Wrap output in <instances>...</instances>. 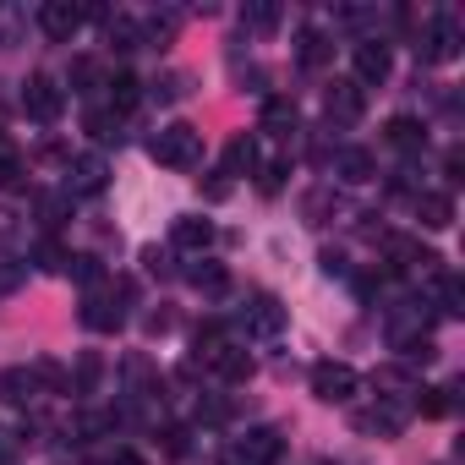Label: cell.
Returning <instances> with one entry per match:
<instances>
[{
  "label": "cell",
  "instance_id": "obj_21",
  "mask_svg": "<svg viewBox=\"0 0 465 465\" xmlns=\"http://www.w3.org/2000/svg\"><path fill=\"white\" fill-rule=\"evenodd\" d=\"M104 39H110V50L132 55V50H143V23L126 17V12H115V17H104Z\"/></svg>",
  "mask_w": 465,
  "mask_h": 465
},
{
  "label": "cell",
  "instance_id": "obj_14",
  "mask_svg": "<svg viewBox=\"0 0 465 465\" xmlns=\"http://www.w3.org/2000/svg\"><path fill=\"white\" fill-rule=\"evenodd\" d=\"M372 389H378L383 400H405V405H411V394H416L421 383H416V372H411L405 361H389V367L372 372Z\"/></svg>",
  "mask_w": 465,
  "mask_h": 465
},
{
  "label": "cell",
  "instance_id": "obj_42",
  "mask_svg": "<svg viewBox=\"0 0 465 465\" xmlns=\"http://www.w3.org/2000/svg\"><path fill=\"white\" fill-rule=\"evenodd\" d=\"M170 323H175V318H170V312H148V334H164V329H170Z\"/></svg>",
  "mask_w": 465,
  "mask_h": 465
},
{
  "label": "cell",
  "instance_id": "obj_30",
  "mask_svg": "<svg viewBox=\"0 0 465 465\" xmlns=\"http://www.w3.org/2000/svg\"><path fill=\"white\" fill-rule=\"evenodd\" d=\"M242 28H252V34H274V28H280V6H274V0H252V6L242 12Z\"/></svg>",
  "mask_w": 465,
  "mask_h": 465
},
{
  "label": "cell",
  "instance_id": "obj_4",
  "mask_svg": "<svg viewBox=\"0 0 465 465\" xmlns=\"http://www.w3.org/2000/svg\"><path fill=\"white\" fill-rule=\"evenodd\" d=\"M351 421H356V432H367V438H400V432H405V421H411V405H405V400H383V394H378V400H372V405H361Z\"/></svg>",
  "mask_w": 465,
  "mask_h": 465
},
{
  "label": "cell",
  "instance_id": "obj_31",
  "mask_svg": "<svg viewBox=\"0 0 465 465\" xmlns=\"http://www.w3.org/2000/svg\"><path fill=\"white\" fill-rule=\"evenodd\" d=\"M99 143H121V115L115 110H88V121H83Z\"/></svg>",
  "mask_w": 465,
  "mask_h": 465
},
{
  "label": "cell",
  "instance_id": "obj_38",
  "mask_svg": "<svg viewBox=\"0 0 465 465\" xmlns=\"http://www.w3.org/2000/svg\"><path fill=\"white\" fill-rule=\"evenodd\" d=\"M181 94H186V77H181V72H170L164 83H153V99H164V104H170V99H181Z\"/></svg>",
  "mask_w": 465,
  "mask_h": 465
},
{
  "label": "cell",
  "instance_id": "obj_32",
  "mask_svg": "<svg viewBox=\"0 0 465 465\" xmlns=\"http://www.w3.org/2000/svg\"><path fill=\"white\" fill-rule=\"evenodd\" d=\"M66 213H72V197H66V192H50V197H39V224H45V230H55Z\"/></svg>",
  "mask_w": 465,
  "mask_h": 465
},
{
  "label": "cell",
  "instance_id": "obj_16",
  "mask_svg": "<svg viewBox=\"0 0 465 465\" xmlns=\"http://www.w3.org/2000/svg\"><path fill=\"white\" fill-rule=\"evenodd\" d=\"M302 126V110H296V99H285V94H269L263 99V132L269 137H291Z\"/></svg>",
  "mask_w": 465,
  "mask_h": 465
},
{
  "label": "cell",
  "instance_id": "obj_29",
  "mask_svg": "<svg viewBox=\"0 0 465 465\" xmlns=\"http://www.w3.org/2000/svg\"><path fill=\"white\" fill-rule=\"evenodd\" d=\"M186 280H192V285H197V291H208V296H219V291H224V280H230V274H224V263H208V258H197V263H192V269H186Z\"/></svg>",
  "mask_w": 465,
  "mask_h": 465
},
{
  "label": "cell",
  "instance_id": "obj_15",
  "mask_svg": "<svg viewBox=\"0 0 465 465\" xmlns=\"http://www.w3.org/2000/svg\"><path fill=\"white\" fill-rule=\"evenodd\" d=\"M170 242H175L181 252H208V247H213V224L197 219V213H181V219L170 224Z\"/></svg>",
  "mask_w": 465,
  "mask_h": 465
},
{
  "label": "cell",
  "instance_id": "obj_20",
  "mask_svg": "<svg viewBox=\"0 0 465 465\" xmlns=\"http://www.w3.org/2000/svg\"><path fill=\"white\" fill-rule=\"evenodd\" d=\"M334 175L340 181H372L378 175V159H372V148H334Z\"/></svg>",
  "mask_w": 465,
  "mask_h": 465
},
{
  "label": "cell",
  "instance_id": "obj_19",
  "mask_svg": "<svg viewBox=\"0 0 465 465\" xmlns=\"http://www.w3.org/2000/svg\"><path fill=\"white\" fill-rule=\"evenodd\" d=\"M383 143L400 148V153H421V148H427V126H421L416 115H394V121L383 126Z\"/></svg>",
  "mask_w": 465,
  "mask_h": 465
},
{
  "label": "cell",
  "instance_id": "obj_25",
  "mask_svg": "<svg viewBox=\"0 0 465 465\" xmlns=\"http://www.w3.org/2000/svg\"><path fill=\"white\" fill-rule=\"evenodd\" d=\"M411 411H421V416H449L454 411V383H438V389H416V405Z\"/></svg>",
  "mask_w": 465,
  "mask_h": 465
},
{
  "label": "cell",
  "instance_id": "obj_43",
  "mask_svg": "<svg viewBox=\"0 0 465 465\" xmlns=\"http://www.w3.org/2000/svg\"><path fill=\"white\" fill-rule=\"evenodd\" d=\"M6 460H12V432L0 427V465H6Z\"/></svg>",
  "mask_w": 465,
  "mask_h": 465
},
{
  "label": "cell",
  "instance_id": "obj_12",
  "mask_svg": "<svg viewBox=\"0 0 465 465\" xmlns=\"http://www.w3.org/2000/svg\"><path fill=\"white\" fill-rule=\"evenodd\" d=\"M83 23H88V12L72 6V0H45V6H39V28H45L50 39H72Z\"/></svg>",
  "mask_w": 465,
  "mask_h": 465
},
{
  "label": "cell",
  "instance_id": "obj_24",
  "mask_svg": "<svg viewBox=\"0 0 465 465\" xmlns=\"http://www.w3.org/2000/svg\"><path fill=\"white\" fill-rule=\"evenodd\" d=\"M258 170V143L252 137H230L224 143V175H252Z\"/></svg>",
  "mask_w": 465,
  "mask_h": 465
},
{
  "label": "cell",
  "instance_id": "obj_11",
  "mask_svg": "<svg viewBox=\"0 0 465 465\" xmlns=\"http://www.w3.org/2000/svg\"><path fill=\"white\" fill-rule=\"evenodd\" d=\"M110 186V164L99 153H77L66 164V197H99Z\"/></svg>",
  "mask_w": 465,
  "mask_h": 465
},
{
  "label": "cell",
  "instance_id": "obj_18",
  "mask_svg": "<svg viewBox=\"0 0 465 465\" xmlns=\"http://www.w3.org/2000/svg\"><path fill=\"white\" fill-rule=\"evenodd\" d=\"M230 345H236V340H230V334H224V329H219V323H203V329H197V334H192V361H197V367H208V372H213V361H219V356H224V351H230Z\"/></svg>",
  "mask_w": 465,
  "mask_h": 465
},
{
  "label": "cell",
  "instance_id": "obj_26",
  "mask_svg": "<svg viewBox=\"0 0 465 465\" xmlns=\"http://www.w3.org/2000/svg\"><path fill=\"white\" fill-rule=\"evenodd\" d=\"M213 372H219L224 383H247V378H252V356H247L242 345H230V351L213 361Z\"/></svg>",
  "mask_w": 465,
  "mask_h": 465
},
{
  "label": "cell",
  "instance_id": "obj_5",
  "mask_svg": "<svg viewBox=\"0 0 465 465\" xmlns=\"http://www.w3.org/2000/svg\"><path fill=\"white\" fill-rule=\"evenodd\" d=\"M356 389H361V378L351 361H312V394L323 405H345V400H356Z\"/></svg>",
  "mask_w": 465,
  "mask_h": 465
},
{
  "label": "cell",
  "instance_id": "obj_33",
  "mask_svg": "<svg viewBox=\"0 0 465 465\" xmlns=\"http://www.w3.org/2000/svg\"><path fill=\"white\" fill-rule=\"evenodd\" d=\"M66 274H72L77 285H88V291H94V285H104V269H99V258H88V252H77V258L66 263Z\"/></svg>",
  "mask_w": 465,
  "mask_h": 465
},
{
  "label": "cell",
  "instance_id": "obj_28",
  "mask_svg": "<svg viewBox=\"0 0 465 465\" xmlns=\"http://www.w3.org/2000/svg\"><path fill=\"white\" fill-rule=\"evenodd\" d=\"M432 285H438V312H443V318H460V312H465V285H460L449 269H443Z\"/></svg>",
  "mask_w": 465,
  "mask_h": 465
},
{
  "label": "cell",
  "instance_id": "obj_22",
  "mask_svg": "<svg viewBox=\"0 0 465 465\" xmlns=\"http://www.w3.org/2000/svg\"><path fill=\"white\" fill-rule=\"evenodd\" d=\"M329 55H334L329 34H318V28H302V39H296V61H302L307 72H323V66H329Z\"/></svg>",
  "mask_w": 465,
  "mask_h": 465
},
{
  "label": "cell",
  "instance_id": "obj_37",
  "mask_svg": "<svg viewBox=\"0 0 465 465\" xmlns=\"http://www.w3.org/2000/svg\"><path fill=\"white\" fill-rule=\"evenodd\" d=\"M66 263H72V252H66V247H55V242H45V247H39V269L66 274Z\"/></svg>",
  "mask_w": 465,
  "mask_h": 465
},
{
  "label": "cell",
  "instance_id": "obj_6",
  "mask_svg": "<svg viewBox=\"0 0 465 465\" xmlns=\"http://www.w3.org/2000/svg\"><path fill=\"white\" fill-rule=\"evenodd\" d=\"M460 45H465V34H460V17L454 12H438L432 23H427V34H421V61H432V66H443V61H454L460 55Z\"/></svg>",
  "mask_w": 465,
  "mask_h": 465
},
{
  "label": "cell",
  "instance_id": "obj_27",
  "mask_svg": "<svg viewBox=\"0 0 465 465\" xmlns=\"http://www.w3.org/2000/svg\"><path fill=\"white\" fill-rule=\"evenodd\" d=\"M104 83H110V77H104V66H99L94 55H77V61H72V88H77V94H99Z\"/></svg>",
  "mask_w": 465,
  "mask_h": 465
},
{
  "label": "cell",
  "instance_id": "obj_8",
  "mask_svg": "<svg viewBox=\"0 0 465 465\" xmlns=\"http://www.w3.org/2000/svg\"><path fill=\"white\" fill-rule=\"evenodd\" d=\"M242 329H247L252 340H274V334L285 329V302L269 296V291L247 296V307H242Z\"/></svg>",
  "mask_w": 465,
  "mask_h": 465
},
{
  "label": "cell",
  "instance_id": "obj_23",
  "mask_svg": "<svg viewBox=\"0 0 465 465\" xmlns=\"http://www.w3.org/2000/svg\"><path fill=\"white\" fill-rule=\"evenodd\" d=\"M104 94H110V104H104V110L126 115V110H137V99H143V83H137L132 72H115V77L104 83Z\"/></svg>",
  "mask_w": 465,
  "mask_h": 465
},
{
  "label": "cell",
  "instance_id": "obj_36",
  "mask_svg": "<svg viewBox=\"0 0 465 465\" xmlns=\"http://www.w3.org/2000/svg\"><path fill=\"white\" fill-rule=\"evenodd\" d=\"M285 175H291V164H285V159H269V164H263V170H258V186H263V192H269V197H274V192H280V186H285Z\"/></svg>",
  "mask_w": 465,
  "mask_h": 465
},
{
  "label": "cell",
  "instance_id": "obj_2",
  "mask_svg": "<svg viewBox=\"0 0 465 465\" xmlns=\"http://www.w3.org/2000/svg\"><path fill=\"white\" fill-rule=\"evenodd\" d=\"M280 454H285L280 427H247L242 438L224 443V465H280Z\"/></svg>",
  "mask_w": 465,
  "mask_h": 465
},
{
  "label": "cell",
  "instance_id": "obj_34",
  "mask_svg": "<svg viewBox=\"0 0 465 465\" xmlns=\"http://www.w3.org/2000/svg\"><path fill=\"white\" fill-rule=\"evenodd\" d=\"M23 280H28V263L0 258V296H17V291H23Z\"/></svg>",
  "mask_w": 465,
  "mask_h": 465
},
{
  "label": "cell",
  "instance_id": "obj_41",
  "mask_svg": "<svg viewBox=\"0 0 465 465\" xmlns=\"http://www.w3.org/2000/svg\"><path fill=\"white\" fill-rule=\"evenodd\" d=\"M318 263H323V274H329V280H340V274H345V258H340V252H323Z\"/></svg>",
  "mask_w": 465,
  "mask_h": 465
},
{
  "label": "cell",
  "instance_id": "obj_39",
  "mask_svg": "<svg viewBox=\"0 0 465 465\" xmlns=\"http://www.w3.org/2000/svg\"><path fill=\"white\" fill-rule=\"evenodd\" d=\"M94 378H99V356H83V361H77V389H88Z\"/></svg>",
  "mask_w": 465,
  "mask_h": 465
},
{
  "label": "cell",
  "instance_id": "obj_17",
  "mask_svg": "<svg viewBox=\"0 0 465 465\" xmlns=\"http://www.w3.org/2000/svg\"><path fill=\"white\" fill-rule=\"evenodd\" d=\"M416 219H421V230H449L454 224V192H416Z\"/></svg>",
  "mask_w": 465,
  "mask_h": 465
},
{
  "label": "cell",
  "instance_id": "obj_1",
  "mask_svg": "<svg viewBox=\"0 0 465 465\" xmlns=\"http://www.w3.org/2000/svg\"><path fill=\"white\" fill-rule=\"evenodd\" d=\"M148 153L164 164V170H197L203 164V132L186 126V121H170L148 137Z\"/></svg>",
  "mask_w": 465,
  "mask_h": 465
},
{
  "label": "cell",
  "instance_id": "obj_44",
  "mask_svg": "<svg viewBox=\"0 0 465 465\" xmlns=\"http://www.w3.org/2000/svg\"><path fill=\"white\" fill-rule=\"evenodd\" d=\"M110 465H143V460H137V454H132V449H121V454H115V460H110Z\"/></svg>",
  "mask_w": 465,
  "mask_h": 465
},
{
  "label": "cell",
  "instance_id": "obj_7",
  "mask_svg": "<svg viewBox=\"0 0 465 465\" xmlns=\"http://www.w3.org/2000/svg\"><path fill=\"white\" fill-rule=\"evenodd\" d=\"M23 110L34 115V121H61V110H66V94H61V83L50 77V72H34L28 83H23Z\"/></svg>",
  "mask_w": 465,
  "mask_h": 465
},
{
  "label": "cell",
  "instance_id": "obj_40",
  "mask_svg": "<svg viewBox=\"0 0 465 465\" xmlns=\"http://www.w3.org/2000/svg\"><path fill=\"white\" fill-rule=\"evenodd\" d=\"M0 242H17V213L0 208Z\"/></svg>",
  "mask_w": 465,
  "mask_h": 465
},
{
  "label": "cell",
  "instance_id": "obj_3",
  "mask_svg": "<svg viewBox=\"0 0 465 465\" xmlns=\"http://www.w3.org/2000/svg\"><path fill=\"white\" fill-rule=\"evenodd\" d=\"M126 296H132V285H94L88 291V302H83V329H94V334H115L121 323H126Z\"/></svg>",
  "mask_w": 465,
  "mask_h": 465
},
{
  "label": "cell",
  "instance_id": "obj_10",
  "mask_svg": "<svg viewBox=\"0 0 465 465\" xmlns=\"http://www.w3.org/2000/svg\"><path fill=\"white\" fill-rule=\"evenodd\" d=\"M351 61H356V88H378L389 72H394V55H389V45L383 39H361L356 50H351Z\"/></svg>",
  "mask_w": 465,
  "mask_h": 465
},
{
  "label": "cell",
  "instance_id": "obj_9",
  "mask_svg": "<svg viewBox=\"0 0 465 465\" xmlns=\"http://www.w3.org/2000/svg\"><path fill=\"white\" fill-rule=\"evenodd\" d=\"M361 110H367V88H356L351 77H334V83L323 88V115H329L334 126L361 121Z\"/></svg>",
  "mask_w": 465,
  "mask_h": 465
},
{
  "label": "cell",
  "instance_id": "obj_13",
  "mask_svg": "<svg viewBox=\"0 0 465 465\" xmlns=\"http://www.w3.org/2000/svg\"><path fill=\"white\" fill-rule=\"evenodd\" d=\"M45 394V383L34 378V367H6L0 372V405H34Z\"/></svg>",
  "mask_w": 465,
  "mask_h": 465
},
{
  "label": "cell",
  "instance_id": "obj_35",
  "mask_svg": "<svg viewBox=\"0 0 465 465\" xmlns=\"http://www.w3.org/2000/svg\"><path fill=\"white\" fill-rule=\"evenodd\" d=\"M28 175H23V159L17 153H0V192H17Z\"/></svg>",
  "mask_w": 465,
  "mask_h": 465
}]
</instances>
